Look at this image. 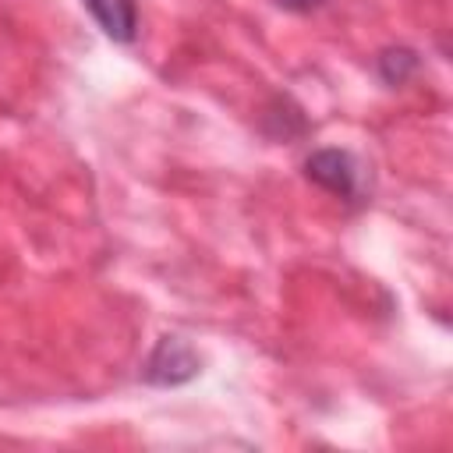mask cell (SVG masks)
<instances>
[{"label":"cell","instance_id":"cell-1","mask_svg":"<svg viewBox=\"0 0 453 453\" xmlns=\"http://www.w3.org/2000/svg\"><path fill=\"white\" fill-rule=\"evenodd\" d=\"M304 177L322 188L326 195L347 202V205H365L368 202V191H365V166L361 159L350 152V149H336V145H326V149H315L308 152L304 159Z\"/></svg>","mask_w":453,"mask_h":453},{"label":"cell","instance_id":"cell-2","mask_svg":"<svg viewBox=\"0 0 453 453\" xmlns=\"http://www.w3.org/2000/svg\"><path fill=\"white\" fill-rule=\"evenodd\" d=\"M198 372H202V357L184 336H159L142 365V382L166 389V386L191 382Z\"/></svg>","mask_w":453,"mask_h":453},{"label":"cell","instance_id":"cell-3","mask_svg":"<svg viewBox=\"0 0 453 453\" xmlns=\"http://www.w3.org/2000/svg\"><path fill=\"white\" fill-rule=\"evenodd\" d=\"M81 4L106 39H113L120 46L138 39V25H142L138 0H81Z\"/></svg>","mask_w":453,"mask_h":453},{"label":"cell","instance_id":"cell-4","mask_svg":"<svg viewBox=\"0 0 453 453\" xmlns=\"http://www.w3.org/2000/svg\"><path fill=\"white\" fill-rule=\"evenodd\" d=\"M258 124H262L265 138H273V142H294V138L308 134V117L287 92H273L269 96V103L262 106Z\"/></svg>","mask_w":453,"mask_h":453},{"label":"cell","instance_id":"cell-5","mask_svg":"<svg viewBox=\"0 0 453 453\" xmlns=\"http://www.w3.org/2000/svg\"><path fill=\"white\" fill-rule=\"evenodd\" d=\"M375 71L389 88H400L421 71V57L411 46H386L375 53Z\"/></svg>","mask_w":453,"mask_h":453},{"label":"cell","instance_id":"cell-6","mask_svg":"<svg viewBox=\"0 0 453 453\" xmlns=\"http://www.w3.org/2000/svg\"><path fill=\"white\" fill-rule=\"evenodd\" d=\"M276 7H283V11H290V14H311V11H319L326 0H273Z\"/></svg>","mask_w":453,"mask_h":453}]
</instances>
